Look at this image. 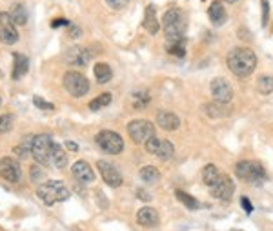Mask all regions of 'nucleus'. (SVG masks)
Here are the masks:
<instances>
[{"instance_id": "20", "label": "nucleus", "mask_w": 273, "mask_h": 231, "mask_svg": "<svg viewBox=\"0 0 273 231\" xmlns=\"http://www.w3.org/2000/svg\"><path fill=\"white\" fill-rule=\"evenodd\" d=\"M13 57H15V66H13V79L18 80V79H22V77L27 73V69H29V60H27V57H26V55H22V53H15Z\"/></svg>"}, {"instance_id": "28", "label": "nucleus", "mask_w": 273, "mask_h": 231, "mask_svg": "<svg viewBox=\"0 0 273 231\" xmlns=\"http://www.w3.org/2000/svg\"><path fill=\"white\" fill-rule=\"evenodd\" d=\"M166 49H168V53L175 55V57L182 58L184 55H186V38H182V40H177V42L166 44Z\"/></svg>"}, {"instance_id": "5", "label": "nucleus", "mask_w": 273, "mask_h": 231, "mask_svg": "<svg viewBox=\"0 0 273 231\" xmlns=\"http://www.w3.org/2000/svg\"><path fill=\"white\" fill-rule=\"evenodd\" d=\"M128 133L135 144H146L149 138L157 137L155 135V126H153L149 120H144V118H136L128 124Z\"/></svg>"}, {"instance_id": "7", "label": "nucleus", "mask_w": 273, "mask_h": 231, "mask_svg": "<svg viewBox=\"0 0 273 231\" xmlns=\"http://www.w3.org/2000/svg\"><path fill=\"white\" fill-rule=\"evenodd\" d=\"M95 142H97V146L102 149L104 153L108 155H119V153L124 149V140L119 133L115 131H100L97 137H95Z\"/></svg>"}, {"instance_id": "11", "label": "nucleus", "mask_w": 273, "mask_h": 231, "mask_svg": "<svg viewBox=\"0 0 273 231\" xmlns=\"http://www.w3.org/2000/svg\"><path fill=\"white\" fill-rule=\"evenodd\" d=\"M0 177L7 182H18L22 177V168L16 158L2 157L0 158Z\"/></svg>"}, {"instance_id": "21", "label": "nucleus", "mask_w": 273, "mask_h": 231, "mask_svg": "<svg viewBox=\"0 0 273 231\" xmlns=\"http://www.w3.org/2000/svg\"><path fill=\"white\" fill-rule=\"evenodd\" d=\"M66 164H68V155H66V151L62 149V146L60 144H53V151H51V168H66Z\"/></svg>"}, {"instance_id": "38", "label": "nucleus", "mask_w": 273, "mask_h": 231, "mask_svg": "<svg viewBox=\"0 0 273 231\" xmlns=\"http://www.w3.org/2000/svg\"><path fill=\"white\" fill-rule=\"evenodd\" d=\"M241 206H242V210L246 211V213H252V211H253L252 202H250V199H246V197H242V199H241Z\"/></svg>"}, {"instance_id": "12", "label": "nucleus", "mask_w": 273, "mask_h": 231, "mask_svg": "<svg viewBox=\"0 0 273 231\" xmlns=\"http://www.w3.org/2000/svg\"><path fill=\"white\" fill-rule=\"evenodd\" d=\"M235 193V184L228 175H219V179L213 186H211V197H215L219 200H230Z\"/></svg>"}, {"instance_id": "9", "label": "nucleus", "mask_w": 273, "mask_h": 231, "mask_svg": "<svg viewBox=\"0 0 273 231\" xmlns=\"http://www.w3.org/2000/svg\"><path fill=\"white\" fill-rule=\"evenodd\" d=\"M210 91H211V95H213L215 102L230 104L231 100H233V88H231L230 82H228L226 79H222V77L211 80Z\"/></svg>"}, {"instance_id": "26", "label": "nucleus", "mask_w": 273, "mask_h": 231, "mask_svg": "<svg viewBox=\"0 0 273 231\" xmlns=\"http://www.w3.org/2000/svg\"><path fill=\"white\" fill-rule=\"evenodd\" d=\"M138 173H140V179L144 180V182H147V184H155V182H158V179H160L158 169L153 168V166H146V168H142Z\"/></svg>"}, {"instance_id": "46", "label": "nucleus", "mask_w": 273, "mask_h": 231, "mask_svg": "<svg viewBox=\"0 0 273 231\" xmlns=\"http://www.w3.org/2000/svg\"><path fill=\"white\" fill-rule=\"evenodd\" d=\"M0 106H2V99H0Z\"/></svg>"}, {"instance_id": "35", "label": "nucleus", "mask_w": 273, "mask_h": 231, "mask_svg": "<svg viewBox=\"0 0 273 231\" xmlns=\"http://www.w3.org/2000/svg\"><path fill=\"white\" fill-rule=\"evenodd\" d=\"M44 179V171L38 166H33L31 168V180L35 182V184H38L40 186V180Z\"/></svg>"}, {"instance_id": "27", "label": "nucleus", "mask_w": 273, "mask_h": 231, "mask_svg": "<svg viewBox=\"0 0 273 231\" xmlns=\"http://www.w3.org/2000/svg\"><path fill=\"white\" fill-rule=\"evenodd\" d=\"M173 153H175V147H173V144L169 140H162L160 142V146H158V149H157V155L158 158H162V160H169V158L173 157Z\"/></svg>"}, {"instance_id": "1", "label": "nucleus", "mask_w": 273, "mask_h": 231, "mask_svg": "<svg viewBox=\"0 0 273 231\" xmlns=\"http://www.w3.org/2000/svg\"><path fill=\"white\" fill-rule=\"evenodd\" d=\"M226 64L235 77H250L257 68V57L250 47H233L228 53Z\"/></svg>"}, {"instance_id": "47", "label": "nucleus", "mask_w": 273, "mask_h": 231, "mask_svg": "<svg viewBox=\"0 0 273 231\" xmlns=\"http://www.w3.org/2000/svg\"><path fill=\"white\" fill-rule=\"evenodd\" d=\"M231 231H239V230H231Z\"/></svg>"}, {"instance_id": "6", "label": "nucleus", "mask_w": 273, "mask_h": 231, "mask_svg": "<svg viewBox=\"0 0 273 231\" xmlns=\"http://www.w3.org/2000/svg\"><path fill=\"white\" fill-rule=\"evenodd\" d=\"M235 175L244 182H259L264 180L266 177V169L261 166L259 162L253 160H242L235 166Z\"/></svg>"}, {"instance_id": "43", "label": "nucleus", "mask_w": 273, "mask_h": 231, "mask_svg": "<svg viewBox=\"0 0 273 231\" xmlns=\"http://www.w3.org/2000/svg\"><path fill=\"white\" fill-rule=\"evenodd\" d=\"M100 108H102V106H100V102H99L97 99H93V100L90 102V110H91V111H97V110H100Z\"/></svg>"}, {"instance_id": "8", "label": "nucleus", "mask_w": 273, "mask_h": 231, "mask_svg": "<svg viewBox=\"0 0 273 231\" xmlns=\"http://www.w3.org/2000/svg\"><path fill=\"white\" fill-rule=\"evenodd\" d=\"M64 88L69 95L79 99V97H84L90 91V80L79 71H68L64 75Z\"/></svg>"}, {"instance_id": "32", "label": "nucleus", "mask_w": 273, "mask_h": 231, "mask_svg": "<svg viewBox=\"0 0 273 231\" xmlns=\"http://www.w3.org/2000/svg\"><path fill=\"white\" fill-rule=\"evenodd\" d=\"M13 126V115L11 113H4V115H0V135H4L7 133Z\"/></svg>"}, {"instance_id": "19", "label": "nucleus", "mask_w": 273, "mask_h": 231, "mask_svg": "<svg viewBox=\"0 0 273 231\" xmlns=\"http://www.w3.org/2000/svg\"><path fill=\"white\" fill-rule=\"evenodd\" d=\"M208 16H210L213 26H222V24L228 20V13L226 9H224V5H222V2L215 0V2L210 5V9H208Z\"/></svg>"}, {"instance_id": "10", "label": "nucleus", "mask_w": 273, "mask_h": 231, "mask_svg": "<svg viewBox=\"0 0 273 231\" xmlns=\"http://www.w3.org/2000/svg\"><path fill=\"white\" fill-rule=\"evenodd\" d=\"M0 40L7 46L18 42V31L15 27V22H13L9 13H5V11L0 13Z\"/></svg>"}, {"instance_id": "42", "label": "nucleus", "mask_w": 273, "mask_h": 231, "mask_svg": "<svg viewBox=\"0 0 273 231\" xmlns=\"http://www.w3.org/2000/svg\"><path fill=\"white\" fill-rule=\"evenodd\" d=\"M136 197H138V199H144L146 202H149V200H151V197H149L146 191H142V189H138V191H136Z\"/></svg>"}, {"instance_id": "18", "label": "nucleus", "mask_w": 273, "mask_h": 231, "mask_svg": "<svg viewBox=\"0 0 273 231\" xmlns=\"http://www.w3.org/2000/svg\"><path fill=\"white\" fill-rule=\"evenodd\" d=\"M136 224L144 228H153L158 224V213L153 208H142L136 213Z\"/></svg>"}, {"instance_id": "14", "label": "nucleus", "mask_w": 273, "mask_h": 231, "mask_svg": "<svg viewBox=\"0 0 273 231\" xmlns=\"http://www.w3.org/2000/svg\"><path fill=\"white\" fill-rule=\"evenodd\" d=\"M157 126L164 131H175L180 126V118L171 111H158L157 113Z\"/></svg>"}, {"instance_id": "2", "label": "nucleus", "mask_w": 273, "mask_h": 231, "mask_svg": "<svg viewBox=\"0 0 273 231\" xmlns=\"http://www.w3.org/2000/svg\"><path fill=\"white\" fill-rule=\"evenodd\" d=\"M162 29L166 35V44L182 40L184 33H186V16H184L182 9L171 7L166 11L162 16Z\"/></svg>"}, {"instance_id": "29", "label": "nucleus", "mask_w": 273, "mask_h": 231, "mask_svg": "<svg viewBox=\"0 0 273 231\" xmlns=\"http://www.w3.org/2000/svg\"><path fill=\"white\" fill-rule=\"evenodd\" d=\"M175 195H177V199H179L180 202H182V204L188 208V210H193L195 211V210H199V208H200V204L197 202V199H193V197H191V195H188L186 191H180V189H179V191H177Z\"/></svg>"}, {"instance_id": "45", "label": "nucleus", "mask_w": 273, "mask_h": 231, "mask_svg": "<svg viewBox=\"0 0 273 231\" xmlns=\"http://www.w3.org/2000/svg\"><path fill=\"white\" fill-rule=\"evenodd\" d=\"M226 2H230V4H235V2H239V0H226Z\"/></svg>"}, {"instance_id": "33", "label": "nucleus", "mask_w": 273, "mask_h": 231, "mask_svg": "<svg viewBox=\"0 0 273 231\" xmlns=\"http://www.w3.org/2000/svg\"><path fill=\"white\" fill-rule=\"evenodd\" d=\"M160 142H162V140H160L158 137L149 138V140L144 144V146H146V151L151 153V155H155V153H157V149H158V146H160Z\"/></svg>"}, {"instance_id": "23", "label": "nucleus", "mask_w": 273, "mask_h": 231, "mask_svg": "<svg viewBox=\"0 0 273 231\" xmlns=\"http://www.w3.org/2000/svg\"><path fill=\"white\" fill-rule=\"evenodd\" d=\"M111 75H113V71H111V68L108 66V64L99 62L97 66H95V79H97L99 84H106V82H110Z\"/></svg>"}, {"instance_id": "17", "label": "nucleus", "mask_w": 273, "mask_h": 231, "mask_svg": "<svg viewBox=\"0 0 273 231\" xmlns=\"http://www.w3.org/2000/svg\"><path fill=\"white\" fill-rule=\"evenodd\" d=\"M155 11H157V7L153 4H149L146 7V13H144V20H142V26L146 27V31L149 35H157L160 31V24L157 20V13Z\"/></svg>"}, {"instance_id": "39", "label": "nucleus", "mask_w": 273, "mask_h": 231, "mask_svg": "<svg viewBox=\"0 0 273 231\" xmlns=\"http://www.w3.org/2000/svg\"><path fill=\"white\" fill-rule=\"evenodd\" d=\"M97 100H99L100 106L104 108V106H108V104L111 102V95H110V93H102L100 97H97Z\"/></svg>"}, {"instance_id": "16", "label": "nucleus", "mask_w": 273, "mask_h": 231, "mask_svg": "<svg viewBox=\"0 0 273 231\" xmlns=\"http://www.w3.org/2000/svg\"><path fill=\"white\" fill-rule=\"evenodd\" d=\"M71 173L77 180H80L82 184H88V182H93L95 180V173L91 166L84 160H79V162L73 164V168H71Z\"/></svg>"}, {"instance_id": "37", "label": "nucleus", "mask_w": 273, "mask_h": 231, "mask_svg": "<svg viewBox=\"0 0 273 231\" xmlns=\"http://www.w3.org/2000/svg\"><path fill=\"white\" fill-rule=\"evenodd\" d=\"M261 5H263V26H266V24H268V16H270L268 0H261Z\"/></svg>"}, {"instance_id": "31", "label": "nucleus", "mask_w": 273, "mask_h": 231, "mask_svg": "<svg viewBox=\"0 0 273 231\" xmlns=\"http://www.w3.org/2000/svg\"><path fill=\"white\" fill-rule=\"evenodd\" d=\"M257 90L259 93L263 95H270L273 91V77H261V79L257 80Z\"/></svg>"}, {"instance_id": "25", "label": "nucleus", "mask_w": 273, "mask_h": 231, "mask_svg": "<svg viewBox=\"0 0 273 231\" xmlns=\"http://www.w3.org/2000/svg\"><path fill=\"white\" fill-rule=\"evenodd\" d=\"M219 169H217L215 164H208V166H204V169H202V180H204V184L208 186H213L217 182V179H219Z\"/></svg>"}, {"instance_id": "4", "label": "nucleus", "mask_w": 273, "mask_h": 231, "mask_svg": "<svg viewBox=\"0 0 273 231\" xmlns=\"http://www.w3.org/2000/svg\"><path fill=\"white\" fill-rule=\"evenodd\" d=\"M53 138L51 135L42 133L33 138L31 155L40 166H51V151H53Z\"/></svg>"}, {"instance_id": "13", "label": "nucleus", "mask_w": 273, "mask_h": 231, "mask_svg": "<svg viewBox=\"0 0 273 231\" xmlns=\"http://www.w3.org/2000/svg\"><path fill=\"white\" fill-rule=\"evenodd\" d=\"M97 168H99V173L102 177L106 184L111 186V188H119L122 184V175L119 173V169L113 166V164L106 162V160H99L97 164Z\"/></svg>"}, {"instance_id": "40", "label": "nucleus", "mask_w": 273, "mask_h": 231, "mask_svg": "<svg viewBox=\"0 0 273 231\" xmlns=\"http://www.w3.org/2000/svg\"><path fill=\"white\" fill-rule=\"evenodd\" d=\"M80 33H82V29H80L79 26H69V35H71V38H79Z\"/></svg>"}, {"instance_id": "34", "label": "nucleus", "mask_w": 273, "mask_h": 231, "mask_svg": "<svg viewBox=\"0 0 273 231\" xmlns=\"http://www.w3.org/2000/svg\"><path fill=\"white\" fill-rule=\"evenodd\" d=\"M33 102H35V106H37V108H40V110H46V111L55 110V106H53L51 102H46V100L40 99V97H33Z\"/></svg>"}, {"instance_id": "15", "label": "nucleus", "mask_w": 273, "mask_h": 231, "mask_svg": "<svg viewBox=\"0 0 273 231\" xmlns=\"http://www.w3.org/2000/svg\"><path fill=\"white\" fill-rule=\"evenodd\" d=\"M91 58V53L82 46H73L66 53V60L69 64H73V66H86V64L90 62Z\"/></svg>"}, {"instance_id": "22", "label": "nucleus", "mask_w": 273, "mask_h": 231, "mask_svg": "<svg viewBox=\"0 0 273 231\" xmlns=\"http://www.w3.org/2000/svg\"><path fill=\"white\" fill-rule=\"evenodd\" d=\"M206 113L211 116V118H221V116H230L231 115V108H228V104H221V102H211L204 108Z\"/></svg>"}, {"instance_id": "36", "label": "nucleus", "mask_w": 273, "mask_h": 231, "mask_svg": "<svg viewBox=\"0 0 273 231\" xmlns=\"http://www.w3.org/2000/svg\"><path fill=\"white\" fill-rule=\"evenodd\" d=\"M106 2H108V5L113 7V9H122V7H126L130 0H106Z\"/></svg>"}, {"instance_id": "30", "label": "nucleus", "mask_w": 273, "mask_h": 231, "mask_svg": "<svg viewBox=\"0 0 273 231\" xmlns=\"http://www.w3.org/2000/svg\"><path fill=\"white\" fill-rule=\"evenodd\" d=\"M149 100H151V99H149V93H147L146 90H138V91H135V93H133V106H135V108H138V110L149 104Z\"/></svg>"}, {"instance_id": "44", "label": "nucleus", "mask_w": 273, "mask_h": 231, "mask_svg": "<svg viewBox=\"0 0 273 231\" xmlns=\"http://www.w3.org/2000/svg\"><path fill=\"white\" fill-rule=\"evenodd\" d=\"M64 144H66V147H68L69 151H77V149H79V146H77V144H75V142H64Z\"/></svg>"}, {"instance_id": "41", "label": "nucleus", "mask_w": 273, "mask_h": 231, "mask_svg": "<svg viewBox=\"0 0 273 231\" xmlns=\"http://www.w3.org/2000/svg\"><path fill=\"white\" fill-rule=\"evenodd\" d=\"M51 26H53V27H58V26H69V22H68V20H64V18H58V20H53V22H51Z\"/></svg>"}, {"instance_id": "3", "label": "nucleus", "mask_w": 273, "mask_h": 231, "mask_svg": "<svg viewBox=\"0 0 273 231\" xmlns=\"http://www.w3.org/2000/svg\"><path fill=\"white\" fill-rule=\"evenodd\" d=\"M37 195L44 204L53 206L55 202L68 200L69 199V189L66 188V184L60 182V180H47V182L38 186Z\"/></svg>"}, {"instance_id": "24", "label": "nucleus", "mask_w": 273, "mask_h": 231, "mask_svg": "<svg viewBox=\"0 0 273 231\" xmlns=\"http://www.w3.org/2000/svg\"><path fill=\"white\" fill-rule=\"evenodd\" d=\"M9 15H11V18H13V22L18 24V26H24V24L27 22V11L22 4H13L11 5Z\"/></svg>"}]
</instances>
